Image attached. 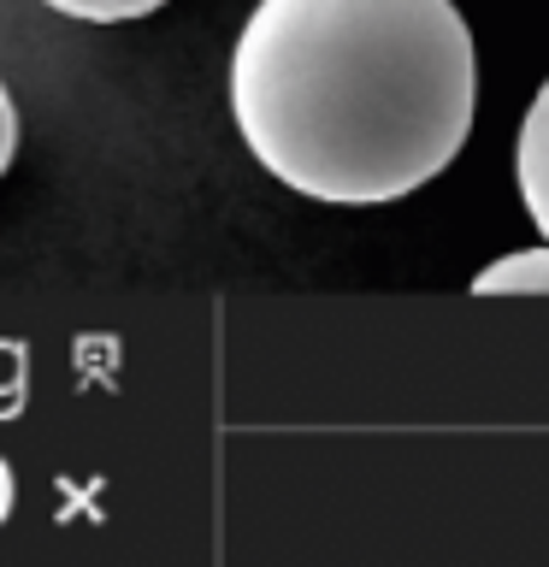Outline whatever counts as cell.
Here are the masks:
<instances>
[{
	"mask_svg": "<svg viewBox=\"0 0 549 567\" xmlns=\"http://www.w3.org/2000/svg\"><path fill=\"white\" fill-rule=\"evenodd\" d=\"M12 154H18V106H12V89L0 83V177H7Z\"/></svg>",
	"mask_w": 549,
	"mask_h": 567,
	"instance_id": "5",
	"label": "cell"
},
{
	"mask_svg": "<svg viewBox=\"0 0 549 567\" xmlns=\"http://www.w3.org/2000/svg\"><path fill=\"white\" fill-rule=\"evenodd\" d=\"M473 30L455 0H260L230 48L248 154L308 202L425 189L473 131Z\"/></svg>",
	"mask_w": 549,
	"mask_h": 567,
	"instance_id": "1",
	"label": "cell"
},
{
	"mask_svg": "<svg viewBox=\"0 0 549 567\" xmlns=\"http://www.w3.org/2000/svg\"><path fill=\"white\" fill-rule=\"evenodd\" d=\"M478 296H549V237L538 248H514L473 278Z\"/></svg>",
	"mask_w": 549,
	"mask_h": 567,
	"instance_id": "3",
	"label": "cell"
},
{
	"mask_svg": "<svg viewBox=\"0 0 549 567\" xmlns=\"http://www.w3.org/2000/svg\"><path fill=\"white\" fill-rule=\"evenodd\" d=\"M42 7L60 18H77V24H131V18L159 12L166 0H42Z\"/></svg>",
	"mask_w": 549,
	"mask_h": 567,
	"instance_id": "4",
	"label": "cell"
},
{
	"mask_svg": "<svg viewBox=\"0 0 549 567\" xmlns=\"http://www.w3.org/2000/svg\"><path fill=\"white\" fill-rule=\"evenodd\" d=\"M514 184L520 202L538 225V237H549V83L531 95L526 118H520V142H514Z\"/></svg>",
	"mask_w": 549,
	"mask_h": 567,
	"instance_id": "2",
	"label": "cell"
}]
</instances>
